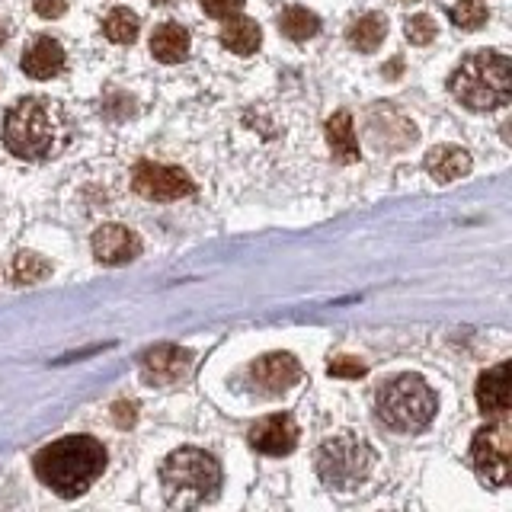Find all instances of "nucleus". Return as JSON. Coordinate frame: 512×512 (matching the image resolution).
Returning <instances> with one entry per match:
<instances>
[{"label": "nucleus", "instance_id": "4be33fe9", "mask_svg": "<svg viewBox=\"0 0 512 512\" xmlns=\"http://www.w3.org/2000/svg\"><path fill=\"white\" fill-rule=\"evenodd\" d=\"M448 16H452V23L458 29L474 32L490 20V10H487L484 0H461V4H455L452 10H448Z\"/></svg>", "mask_w": 512, "mask_h": 512}, {"label": "nucleus", "instance_id": "cd10ccee", "mask_svg": "<svg viewBox=\"0 0 512 512\" xmlns=\"http://www.w3.org/2000/svg\"><path fill=\"white\" fill-rule=\"evenodd\" d=\"M7 39V26L4 23H0V42H4Z\"/></svg>", "mask_w": 512, "mask_h": 512}, {"label": "nucleus", "instance_id": "f03ea898", "mask_svg": "<svg viewBox=\"0 0 512 512\" xmlns=\"http://www.w3.org/2000/svg\"><path fill=\"white\" fill-rule=\"evenodd\" d=\"M36 477L64 500L87 493L106 471V448L93 436H64L32 458Z\"/></svg>", "mask_w": 512, "mask_h": 512}, {"label": "nucleus", "instance_id": "aec40b11", "mask_svg": "<svg viewBox=\"0 0 512 512\" xmlns=\"http://www.w3.org/2000/svg\"><path fill=\"white\" fill-rule=\"evenodd\" d=\"M279 29H282L285 39L308 42L320 32V20H317V13H311L308 7H285L279 13Z\"/></svg>", "mask_w": 512, "mask_h": 512}, {"label": "nucleus", "instance_id": "4468645a", "mask_svg": "<svg viewBox=\"0 0 512 512\" xmlns=\"http://www.w3.org/2000/svg\"><path fill=\"white\" fill-rule=\"evenodd\" d=\"M426 170L432 180L439 183H455L461 176L471 173V154L458 148V144H439L426 154Z\"/></svg>", "mask_w": 512, "mask_h": 512}, {"label": "nucleus", "instance_id": "39448f33", "mask_svg": "<svg viewBox=\"0 0 512 512\" xmlns=\"http://www.w3.org/2000/svg\"><path fill=\"white\" fill-rule=\"evenodd\" d=\"M375 407L384 426L394 432H423L439 410L436 391L420 375H397L388 384H381Z\"/></svg>", "mask_w": 512, "mask_h": 512}, {"label": "nucleus", "instance_id": "423d86ee", "mask_svg": "<svg viewBox=\"0 0 512 512\" xmlns=\"http://www.w3.org/2000/svg\"><path fill=\"white\" fill-rule=\"evenodd\" d=\"M375 468V452L356 432L330 436L317 448V474L333 490H356Z\"/></svg>", "mask_w": 512, "mask_h": 512}, {"label": "nucleus", "instance_id": "2eb2a0df", "mask_svg": "<svg viewBox=\"0 0 512 512\" xmlns=\"http://www.w3.org/2000/svg\"><path fill=\"white\" fill-rule=\"evenodd\" d=\"M141 368H144V375H148L154 384H170L180 375H186L189 352L180 349V346H157V349L148 352V356H144Z\"/></svg>", "mask_w": 512, "mask_h": 512}, {"label": "nucleus", "instance_id": "b1692460", "mask_svg": "<svg viewBox=\"0 0 512 512\" xmlns=\"http://www.w3.org/2000/svg\"><path fill=\"white\" fill-rule=\"evenodd\" d=\"M407 39L413 45H429L432 39H436V20L426 13H416L407 20Z\"/></svg>", "mask_w": 512, "mask_h": 512}, {"label": "nucleus", "instance_id": "f8f14e48", "mask_svg": "<svg viewBox=\"0 0 512 512\" xmlns=\"http://www.w3.org/2000/svg\"><path fill=\"white\" fill-rule=\"evenodd\" d=\"M477 407L493 420H503L509 413V365L500 362L487 368L477 381Z\"/></svg>", "mask_w": 512, "mask_h": 512}, {"label": "nucleus", "instance_id": "5701e85b", "mask_svg": "<svg viewBox=\"0 0 512 512\" xmlns=\"http://www.w3.org/2000/svg\"><path fill=\"white\" fill-rule=\"evenodd\" d=\"M48 272H52V266H48L42 256H36V253H20L13 260V282H20V285L39 282V279L48 276Z\"/></svg>", "mask_w": 512, "mask_h": 512}, {"label": "nucleus", "instance_id": "9b49d317", "mask_svg": "<svg viewBox=\"0 0 512 512\" xmlns=\"http://www.w3.org/2000/svg\"><path fill=\"white\" fill-rule=\"evenodd\" d=\"M250 445L263 455H288L298 445V426L288 413L266 416L250 429Z\"/></svg>", "mask_w": 512, "mask_h": 512}, {"label": "nucleus", "instance_id": "f257e3e1", "mask_svg": "<svg viewBox=\"0 0 512 512\" xmlns=\"http://www.w3.org/2000/svg\"><path fill=\"white\" fill-rule=\"evenodd\" d=\"M71 141L68 109L45 96H26L13 103L4 119V144L20 160L58 157Z\"/></svg>", "mask_w": 512, "mask_h": 512}, {"label": "nucleus", "instance_id": "20e7f679", "mask_svg": "<svg viewBox=\"0 0 512 512\" xmlns=\"http://www.w3.org/2000/svg\"><path fill=\"white\" fill-rule=\"evenodd\" d=\"M160 487H164V500L170 506H202L218 493L221 468L202 448H176L160 468Z\"/></svg>", "mask_w": 512, "mask_h": 512}, {"label": "nucleus", "instance_id": "ddd939ff", "mask_svg": "<svg viewBox=\"0 0 512 512\" xmlns=\"http://www.w3.org/2000/svg\"><path fill=\"white\" fill-rule=\"evenodd\" d=\"M23 71L29 77H36V80H52L64 71V48L61 42L55 39H48V36H39L36 42H32L26 48V55H23Z\"/></svg>", "mask_w": 512, "mask_h": 512}, {"label": "nucleus", "instance_id": "6ab92c4d", "mask_svg": "<svg viewBox=\"0 0 512 512\" xmlns=\"http://www.w3.org/2000/svg\"><path fill=\"white\" fill-rule=\"evenodd\" d=\"M388 36V20L378 13H365L349 26V45L356 52H375V48Z\"/></svg>", "mask_w": 512, "mask_h": 512}, {"label": "nucleus", "instance_id": "6e6552de", "mask_svg": "<svg viewBox=\"0 0 512 512\" xmlns=\"http://www.w3.org/2000/svg\"><path fill=\"white\" fill-rule=\"evenodd\" d=\"M135 189L144 199L154 202H176L183 196H192V180L180 167H164V164H138L135 167Z\"/></svg>", "mask_w": 512, "mask_h": 512}, {"label": "nucleus", "instance_id": "9d476101", "mask_svg": "<svg viewBox=\"0 0 512 512\" xmlns=\"http://www.w3.org/2000/svg\"><path fill=\"white\" fill-rule=\"evenodd\" d=\"M138 253H141V237L132 228H122V224H103V228L93 234V256L106 266L132 263Z\"/></svg>", "mask_w": 512, "mask_h": 512}, {"label": "nucleus", "instance_id": "c85d7f7f", "mask_svg": "<svg viewBox=\"0 0 512 512\" xmlns=\"http://www.w3.org/2000/svg\"><path fill=\"white\" fill-rule=\"evenodd\" d=\"M154 4H170V0H154Z\"/></svg>", "mask_w": 512, "mask_h": 512}, {"label": "nucleus", "instance_id": "bb28decb", "mask_svg": "<svg viewBox=\"0 0 512 512\" xmlns=\"http://www.w3.org/2000/svg\"><path fill=\"white\" fill-rule=\"evenodd\" d=\"M32 7H36V13L45 16V20H58V16H64V10H68V0H32Z\"/></svg>", "mask_w": 512, "mask_h": 512}, {"label": "nucleus", "instance_id": "a211bd4d", "mask_svg": "<svg viewBox=\"0 0 512 512\" xmlns=\"http://www.w3.org/2000/svg\"><path fill=\"white\" fill-rule=\"evenodd\" d=\"M327 141L333 154L352 164V160H359V141H356V128H352V116L349 112H336V116L327 122Z\"/></svg>", "mask_w": 512, "mask_h": 512}, {"label": "nucleus", "instance_id": "393cba45", "mask_svg": "<svg viewBox=\"0 0 512 512\" xmlns=\"http://www.w3.org/2000/svg\"><path fill=\"white\" fill-rule=\"evenodd\" d=\"M199 4L208 16H215V20H228V16L244 10L247 0H199Z\"/></svg>", "mask_w": 512, "mask_h": 512}, {"label": "nucleus", "instance_id": "a878e982", "mask_svg": "<svg viewBox=\"0 0 512 512\" xmlns=\"http://www.w3.org/2000/svg\"><path fill=\"white\" fill-rule=\"evenodd\" d=\"M327 372H330V375H336V378H359V375H365V365H362L359 359H349V356H343V359L330 362Z\"/></svg>", "mask_w": 512, "mask_h": 512}, {"label": "nucleus", "instance_id": "1a4fd4ad", "mask_svg": "<svg viewBox=\"0 0 512 512\" xmlns=\"http://www.w3.org/2000/svg\"><path fill=\"white\" fill-rule=\"evenodd\" d=\"M250 378L263 394L276 397V394H285L301 378V365L295 356H288V352H269V356L256 359L250 365Z\"/></svg>", "mask_w": 512, "mask_h": 512}, {"label": "nucleus", "instance_id": "7ed1b4c3", "mask_svg": "<svg viewBox=\"0 0 512 512\" xmlns=\"http://www.w3.org/2000/svg\"><path fill=\"white\" fill-rule=\"evenodd\" d=\"M452 96L474 112H490L509 103L512 96V64L503 52H471L448 77Z\"/></svg>", "mask_w": 512, "mask_h": 512}, {"label": "nucleus", "instance_id": "412c9836", "mask_svg": "<svg viewBox=\"0 0 512 512\" xmlns=\"http://www.w3.org/2000/svg\"><path fill=\"white\" fill-rule=\"evenodd\" d=\"M103 32H106L109 42H119V45L135 42L138 39V16L128 7H116L103 20Z\"/></svg>", "mask_w": 512, "mask_h": 512}, {"label": "nucleus", "instance_id": "0eeeda50", "mask_svg": "<svg viewBox=\"0 0 512 512\" xmlns=\"http://www.w3.org/2000/svg\"><path fill=\"white\" fill-rule=\"evenodd\" d=\"M509 458H512V429L506 423V416L500 423L484 426L474 432L471 442V464L477 477L484 480L487 487L500 490L509 484Z\"/></svg>", "mask_w": 512, "mask_h": 512}, {"label": "nucleus", "instance_id": "dca6fc26", "mask_svg": "<svg viewBox=\"0 0 512 512\" xmlns=\"http://www.w3.org/2000/svg\"><path fill=\"white\" fill-rule=\"evenodd\" d=\"M151 55L160 64H180L189 55V32L180 23H160L151 36Z\"/></svg>", "mask_w": 512, "mask_h": 512}, {"label": "nucleus", "instance_id": "f3484780", "mask_svg": "<svg viewBox=\"0 0 512 512\" xmlns=\"http://www.w3.org/2000/svg\"><path fill=\"white\" fill-rule=\"evenodd\" d=\"M263 42V32L256 26V20H247V16H228V23L221 26V45L228 48V52L247 58L253 55L256 48Z\"/></svg>", "mask_w": 512, "mask_h": 512}]
</instances>
